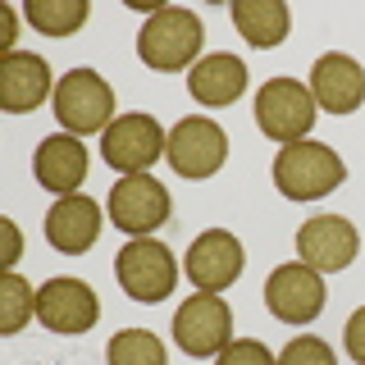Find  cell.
I'll use <instances>...</instances> for the list:
<instances>
[{
  "instance_id": "cell-4",
  "label": "cell",
  "mask_w": 365,
  "mask_h": 365,
  "mask_svg": "<svg viewBox=\"0 0 365 365\" xmlns=\"http://www.w3.org/2000/svg\"><path fill=\"white\" fill-rule=\"evenodd\" d=\"M55 119H60L64 133L87 137V133H106L114 123V87L96 68H73L55 83Z\"/></svg>"
},
{
  "instance_id": "cell-10",
  "label": "cell",
  "mask_w": 365,
  "mask_h": 365,
  "mask_svg": "<svg viewBox=\"0 0 365 365\" xmlns=\"http://www.w3.org/2000/svg\"><path fill=\"white\" fill-rule=\"evenodd\" d=\"M242 265H247V251L237 242V233H228V228H205L182 256V274H187V283L197 292L233 288L242 279Z\"/></svg>"
},
{
  "instance_id": "cell-17",
  "label": "cell",
  "mask_w": 365,
  "mask_h": 365,
  "mask_svg": "<svg viewBox=\"0 0 365 365\" xmlns=\"http://www.w3.org/2000/svg\"><path fill=\"white\" fill-rule=\"evenodd\" d=\"M311 96L329 114H351L365 106V68L342 51L319 55L311 68Z\"/></svg>"
},
{
  "instance_id": "cell-15",
  "label": "cell",
  "mask_w": 365,
  "mask_h": 365,
  "mask_svg": "<svg viewBox=\"0 0 365 365\" xmlns=\"http://www.w3.org/2000/svg\"><path fill=\"white\" fill-rule=\"evenodd\" d=\"M96 237H101V201H91L87 192L60 197L46 210V242L60 256H83L96 247Z\"/></svg>"
},
{
  "instance_id": "cell-26",
  "label": "cell",
  "mask_w": 365,
  "mask_h": 365,
  "mask_svg": "<svg viewBox=\"0 0 365 365\" xmlns=\"http://www.w3.org/2000/svg\"><path fill=\"white\" fill-rule=\"evenodd\" d=\"M0 228H5V242H9V251H5V265L14 269L19 260H23V233H19V224H14V220H0Z\"/></svg>"
},
{
  "instance_id": "cell-2",
  "label": "cell",
  "mask_w": 365,
  "mask_h": 365,
  "mask_svg": "<svg viewBox=\"0 0 365 365\" xmlns=\"http://www.w3.org/2000/svg\"><path fill=\"white\" fill-rule=\"evenodd\" d=\"M347 182V165L329 142H292L274 155V187L288 201H319Z\"/></svg>"
},
{
  "instance_id": "cell-13",
  "label": "cell",
  "mask_w": 365,
  "mask_h": 365,
  "mask_svg": "<svg viewBox=\"0 0 365 365\" xmlns=\"http://www.w3.org/2000/svg\"><path fill=\"white\" fill-rule=\"evenodd\" d=\"M361 251V233L347 215H311L297 228V256L319 274H342Z\"/></svg>"
},
{
  "instance_id": "cell-16",
  "label": "cell",
  "mask_w": 365,
  "mask_h": 365,
  "mask_svg": "<svg viewBox=\"0 0 365 365\" xmlns=\"http://www.w3.org/2000/svg\"><path fill=\"white\" fill-rule=\"evenodd\" d=\"M87 146L73 133H51L46 142H37V155H32V174L55 197H73L87 182Z\"/></svg>"
},
{
  "instance_id": "cell-1",
  "label": "cell",
  "mask_w": 365,
  "mask_h": 365,
  "mask_svg": "<svg viewBox=\"0 0 365 365\" xmlns=\"http://www.w3.org/2000/svg\"><path fill=\"white\" fill-rule=\"evenodd\" d=\"M201 46H205L201 19L192 9H178V5L151 9L142 32H137V55L155 73H182V68L192 73L201 64Z\"/></svg>"
},
{
  "instance_id": "cell-27",
  "label": "cell",
  "mask_w": 365,
  "mask_h": 365,
  "mask_svg": "<svg viewBox=\"0 0 365 365\" xmlns=\"http://www.w3.org/2000/svg\"><path fill=\"white\" fill-rule=\"evenodd\" d=\"M14 37H19V9H14V5H5V37H0V46H5V55H9V51H19V46H14Z\"/></svg>"
},
{
  "instance_id": "cell-12",
  "label": "cell",
  "mask_w": 365,
  "mask_h": 365,
  "mask_svg": "<svg viewBox=\"0 0 365 365\" xmlns=\"http://www.w3.org/2000/svg\"><path fill=\"white\" fill-rule=\"evenodd\" d=\"M265 306L274 319L283 324H311V319L324 311V274L302 265V260H288L265 279Z\"/></svg>"
},
{
  "instance_id": "cell-25",
  "label": "cell",
  "mask_w": 365,
  "mask_h": 365,
  "mask_svg": "<svg viewBox=\"0 0 365 365\" xmlns=\"http://www.w3.org/2000/svg\"><path fill=\"white\" fill-rule=\"evenodd\" d=\"M342 342H347V356L356 361V365H365V306H361V311H351L347 329H342Z\"/></svg>"
},
{
  "instance_id": "cell-18",
  "label": "cell",
  "mask_w": 365,
  "mask_h": 365,
  "mask_svg": "<svg viewBox=\"0 0 365 365\" xmlns=\"http://www.w3.org/2000/svg\"><path fill=\"white\" fill-rule=\"evenodd\" d=\"M187 91L192 101L205 110H224L233 106L237 96L247 91V64L228 51H215V55H201V64L187 73Z\"/></svg>"
},
{
  "instance_id": "cell-14",
  "label": "cell",
  "mask_w": 365,
  "mask_h": 365,
  "mask_svg": "<svg viewBox=\"0 0 365 365\" xmlns=\"http://www.w3.org/2000/svg\"><path fill=\"white\" fill-rule=\"evenodd\" d=\"M46 96H55L51 64L37 51H9L0 55V110L5 114H28Z\"/></svg>"
},
{
  "instance_id": "cell-23",
  "label": "cell",
  "mask_w": 365,
  "mask_h": 365,
  "mask_svg": "<svg viewBox=\"0 0 365 365\" xmlns=\"http://www.w3.org/2000/svg\"><path fill=\"white\" fill-rule=\"evenodd\" d=\"M279 365H338V356H334V347H329L324 338L297 334L288 347L279 351Z\"/></svg>"
},
{
  "instance_id": "cell-6",
  "label": "cell",
  "mask_w": 365,
  "mask_h": 365,
  "mask_svg": "<svg viewBox=\"0 0 365 365\" xmlns=\"http://www.w3.org/2000/svg\"><path fill=\"white\" fill-rule=\"evenodd\" d=\"M169 133L160 128L155 114H119L106 133H101V160L119 178L128 174H151V165L165 155Z\"/></svg>"
},
{
  "instance_id": "cell-22",
  "label": "cell",
  "mask_w": 365,
  "mask_h": 365,
  "mask_svg": "<svg viewBox=\"0 0 365 365\" xmlns=\"http://www.w3.org/2000/svg\"><path fill=\"white\" fill-rule=\"evenodd\" d=\"M110 365H165V342L151 329H119L106 347Z\"/></svg>"
},
{
  "instance_id": "cell-5",
  "label": "cell",
  "mask_w": 365,
  "mask_h": 365,
  "mask_svg": "<svg viewBox=\"0 0 365 365\" xmlns=\"http://www.w3.org/2000/svg\"><path fill=\"white\" fill-rule=\"evenodd\" d=\"M114 274H119V288L146 306L165 302L178 288V260L155 237H128L119 247V256H114Z\"/></svg>"
},
{
  "instance_id": "cell-20",
  "label": "cell",
  "mask_w": 365,
  "mask_h": 365,
  "mask_svg": "<svg viewBox=\"0 0 365 365\" xmlns=\"http://www.w3.org/2000/svg\"><path fill=\"white\" fill-rule=\"evenodd\" d=\"M23 14H28V23L41 32V37L64 41V37H73V32L87 23L91 5H87V0H28Z\"/></svg>"
},
{
  "instance_id": "cell-3",
  "label": "cell",
  "mask_w": 365,
  "mask_h": 365,
  "mask_svg": "<svg viewBox=\"0 0 365 365\" xmlns=\"http://www.w3.org/2000/svg\"><path fill=\"white\" fill-rule=\"evenodd\" d=\"M256 128L279 146H292V142H311V128H315V96L311 87H302L297 78H269L260 83L256 91Z\"/></svg>"
},
{
  "instance_id": "cell-8",
  "label": "cell",
  "mask_w": 365,
  "mask_h": 365,
  "mask_svg": "<svg viewBox=\"0 0 365 365\" xmlns=\"http://www.w3.org/2000/svg\"><path fill=\"white\" fill-rule=\"evenodd\" d=\"M174 342L187 356L210 361L233 342V311L220 292H192L174 311Z\"/></svg>"
},
{
  "instance_id": "cell-9",
  "label": "cell",
  "mask_w": 365,
  "mask_h": 365,
  "mask_svg": "<svg viewBox=\"0 0 365 365\" xmlns=\"http://www.w3.org/2000/svg\"><path fill=\"white\" fill-rule=\"evenodd\" d=\"M174 215L169 187L151 174H128L110 187V224L128 237H151Z\"/></svg>"
},
{
  "instance_id": "cell-19",
  "label": "cell",
  "mask_w": 365,
  "mask_h": 365,
  "mask_svg": "<svg viewBox=\"0 0 365 365\" xmlns=\"http://www.w3.org/2000/svg\"><path fill=\"white\" fill-rule=\"evenodd\" d=\"M233 28L256 51H274L292 28V9L283 0H233Z\"/></svg>"
},
{
  "instance_id": "cell-24",
  "label": "cell",
  "mask_w": 365,
  "mask_h": 365,
  "mask_svg": "<svg viewBox=\"0 0 365 365\" xmlns=\"http://www.w3.org/2000/svg\"><path fill=\"white\" fill-rule=\"evenodd\" d=\"M215 365H279V356L256 338H233L220 356H215Z\"/></svg>"
},
{
  "instance_id": "cell-21",
  "label": "cell",
  "mask_w": 365,
  "mask_h": 365,
  "mask_svg": "<svg viewBox=\"0 0 365 365\" xmlns=\"http://www.w3.org/2000/svg\"><path fill=\"white\" fill-rule=\"evenodd\" d=\"M32 315H37V288H32L19 269H9L5 279H0V334L5 338L23 334V324H28Z\"/></svg>"
},
{
  "instance_id": "cell-7",
  "label": "cell",
  "mask_w": 365,
  "mask_h": 365,
  "mask_svg": "<svg viewBox=\"0 0 365 365\" xmlns=\"http://www.w3.org/2000/svg\"><path fill=\"white\" fill-rule=\"evenodd\" d=\"M165 160L178 178H215L228 160V133L220 128L215 119L205 114H187L169 128V146H165Z\"/></svg>"
},
{
  "instance_id": "cell-11",
  "label": "cell",
  "mask_w": 365,
  "mask_h": 365,
  "mask_svg": "<svg viewBox=\"0 0 365 365\" xmlns=\"http://www.w3.org/2000/svg\"><path fill=\"white\" fill-rule=\"evenodd\" d=\"M37 319L51 329V334L78 338V334H87V329H96L101 302H96V292H91L83 279L55 274V279H46L37 288Z\"/></svg>"
}]
</instances>
